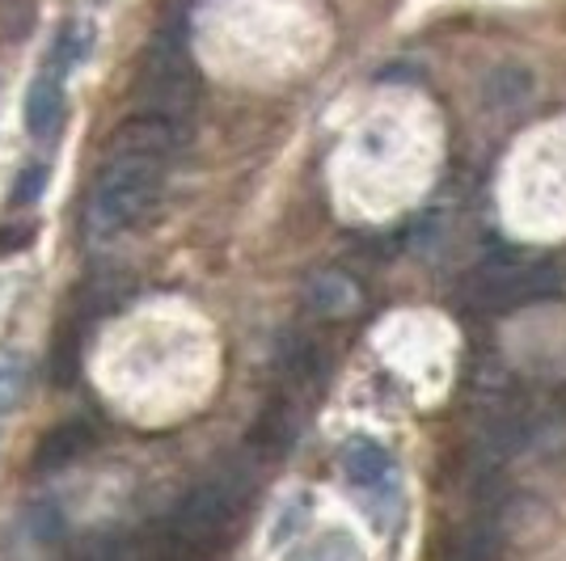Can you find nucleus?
<instances>
[{
	"instance_id": "1",
	"label": "nucleus",
	"mask_w": 566,
	"mask_h": 561,
	"mask_svg": "<svg viewBox=\"0 0 566 561\" xmlns=\"http://www.w3.org/2000/svg\"><path fill=\"white\" fill-rule=\"evenodd\" d=\"M161 187H166V161L136 157V152H106L85 203L90 236L111 241L118 233H132L157 211Z\"/></svg>"
},
{
	"instance_id": "2",
	"label": "nucleus",
	"mask_w": 566,
	"mask_h": 561,
	"mask_svg": "<svg viewBox=\"0 0 566 561\" xmlns=\"http://www.w3.org/2000/svg\"><path fill=\"white\" fill-rule=\"evenodd\" d=\"M250 473L237 465L216 468L208 481H199L195 490L174 507V515L166 519V532L178 544H187L195 558L212 553L216 544H224L233 532L237 515L250 502Z\"/></svg>"
},
{
	"instance_id": "3",
	"label": "nucleus",
	"mask_w": 566,
	"mask_h": 561,
	"mask_svg": "<svg viewBox=\"0 0 566 561\" xmlns=\"http://www.w3.org/2000/svg\"><path fill=\"white\" fill-rule=\"evenodd\" d=\"M563 287V266L554 257L537 254H499L486 257L482 266H473L465 279V300L486 313H512V308L542 305L549 296H558Z\"/></svg>"
},
{
	"instance_id": "4",
	"label": "nucleus",
	"mask_w": 566,
	"mask_h": 561,
	"mask_svg": "<svg viewBox=\"0 0 566 561\" xmlns=\"http://www.w3.org/2000/svg\"><path fill=\"white\" fill-rule=\"evenodd\" d=\"M136 102H140V115L174 118V123L190 118L195 102H199V76H195V64L178 39H157L148 47Z\"/></svg>"
},
{
	"instance_id": "5",
	"label": "nucleus",
	"mask_w": 566,
	"mask_h": 561,
	"mask_svg": "<svg viewBox=\"0 0 566 561\" xmlns=\"http://www.w3.org/2000/svg\"><path fill=\"white\" fill-rule=\"evenodd\" d=\"M187 148V123L157 115H136L118 127L106 140V152H136V157H153V161H174Z\"/></svg>"
},
{
	"instance_id": "6",
	"label": "nucleus",
	"mask_w": 566,
	"mask_h": 561,
	"mask_svg": "<svg viewBox=\"0 0 566 561\" xmlns=\"http://www.w3.org/2000/svg\"><path fill=\"white\" fill-rule=\"evenodd\" d=\"M64 127V89L60 76L43 72L25 94V131L34 144H51Z\"/></svg>"
},
{
	"instance_id": "7",
	"label": "nucleus",
	"mask_w": 566,
	"mask_h": 561,
	"mask_svg": "<svg viewBox=\"0 0 566 561\" xmlns=\"http://www.w3.org/2000/svg\"><path fill=\"white\" fill-rule=\"evenodd\" d=\"M94 447V426L90 422H60L43 435V444L34 447V468L39 473H55L69 468L72 461H81Z\"/></svg>"
},
{
	"instance_id": "8",
	"label": "nucleus",
	"mask_w": 566,
	"mask_h": 561,
	"mask_svg": "<svg viewBox=\"0 0 566 561\" xmlns=\"http://www.w3.org/2000/svg\"><path fill=\"white\" fill-rule=\"evenodd\" d=\"M343 477L352 481V486H359V490H373V486H380L385 477H389V468H394V461H389V452L377 444V440H347L343 444Z\"/></svg>"
},
{
	"instance_id": "9",
	"label": "nucleus",
	"mask_w": 566,
	"mask_h": 561,
	"mask_svg": "<svg viewBox=\"0 0 566 561\" xmlns=\"http://www.w3.org/2000/svg\"><path fill=\"white\" fill-rule=\"evenodd\" d=\"M90 51H94V25L76 18V22H69L60 34H55L48 72H51V76H69V72H76L85 60H90Z\"/></svg>"
},
{
	"instance_id": "10",
	"label": "nucleus",
	"mask_w": 566,
	"mask_h": 561,
	"mask_svg": "<svg viewBox=\"0 0 566 561\" xmlns=\"http://www.w3.org/2000/svg\"><path fill=\"white\" fill-rule=\"evenodd\" d=\"M292 440H296V414H292V405L280 398L259 419V431H254V447H259L262 456H283V452L292 447Z\"/></svg>"
},
{
	"instance_id": "11",
	"label": "nucleus",
	"mask_w": 566,
	"mask_h": 561,
	"mask_svg": "<svg viewBox=\"0 0 566 561\" xmlns=\"http://www.w3.org/2000/svg\"><path fill=\"white\" fill-rule=\"evenodd\" d=\"M533 97V72L520 68V64H503L486 76V102L495 110H512V106H524Z\"/></svg>"
},
{
	"instance_id": "12",
	"label": "nucleus",
	"mask_w": 566,
	"mask_h": 561,
	"mask_svg": "<svg viewBox=\"0 0 566 561\" xmlns=\"http://www.w3.org/2000/svg\"><path fill=\"white\" fill-rule=\"evenodd\" d=\"M283 561H359V544L347 532H322V537L296 544Z\"/></svg>"
},
{
	"instance_id": "13",
	"label": "nucleus",
	"mask_w": 566,
	"mask_h": 561,
	"mask_svg": "<svg viewBox=\"0 0 566 561\" xmlns=\"http://www.w3.org/2000/svg\"><path fill=\"white\" fill-rule=\"evenodd\" d=\"M30 384V368L18 351H0V414H13L25 398Z\"/></svg>"
},
{
	"instance_id": "14",
	"label": "nucleus",
	"mask_w": 566,
	"mask_h": 561,
	"mask_svg": "<svg viewBox=\"0 0 566 561\" xmlns=\"http://www.w3.org/2000/svg\"><path fill=\"white\" fill-rule=\"evenodd\" d=\"M352 305V283L338 279V275H322V279L308 283V308L313 313H338V308Z\"/></svg>"
},
{
	"instance_id": "15",
	"label": "nucleus",
	"mask_w": 566,
	"mask_h": 561,
	"mask_svg": "<svg viewBox=\"0 0 566 561\" xmlns=\"http://www.w3.org/2000/svg\"><path fill=\"white\" fill-rule=\"evenodd\" d=\"M34 22V4L30 0H0V43H18Z\"/></svg>"
},
{
	"instance_id": "16",
	"label": "nucleus",
	"mask_w": 566,
	"mask_h": 561,
	"mask_svg": "<svg viewBox=\"0 0 566 561\" xmlns=\"http://www.w3.org/2000/svg\"><path fill=\"white\" fill-rule=\"evenodd\" d=\"M48 165H25L22 178L13 182V208H30V203H39L43 199V190H48Z\"/></svg>"
},
{
	"instance_id": "17",
	"label": "nucleus",
	"mask_w": 566,
	"mask_h": 561,
	"mask_svg": "<svg viewBox=\"0 0 566 561\" xmlns=\"http://www.w3.org/2000/svg\"><path fill=\"white\" fill-rule=\"evenodd\" d=\"M30 523H34L30 532H34L39 540H48V544H51V540L64 537V515L55 511L51 502H43V507H34V515H30Z\"/></svg>"
},
{
	"instance_id": "18",
	"label": "nucleus",
	"mask_w": 566,
	"mask_h": 561,
	"mask_svg": "<svg viewBox=\"0 0 566 561\" xmlns=\"http://www.w3.org/2000/svg\"><path fill=\"white\" fill-rule=\"evenodd\" d=\"M34 241V229L30 224H0V257L18 254Z\"/></svg>"
},
{
	"instance_id": "19",
	"label": "nucleus",
	"mask_w": 566,
	"mask_h": 561,
	"mask_svg": "<svg viewBox=\"0 0 566 561\" xmlns=\"http://www.w3.org/2000/svg\"><path fill=\"white\" fill-rule=\"evenodd\" d=\"M449 561H491V549H486V537H473L465 540Z\"/></svg>"
}]
</instances>
